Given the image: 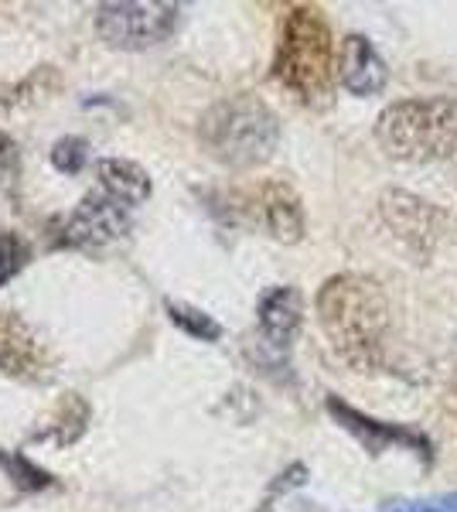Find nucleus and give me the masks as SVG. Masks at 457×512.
<instances>
[{
    "instance_id": "nucleus-2",
    "label": "nucleus",
    "mask_w": 457,
    "mask_h": 512,
    "mask_svg": "<svg viewBox=\"0 0 457 512\" xmlns=\"http://www.w3.org/2000/svg\"><path fill=\"white\" fill-rule=\"evenodd\" d=\"M273 79L304 106H328L335 89V41L321 7L294 4L280 21Z\"/></svg>"
},
{
    "instance_id": "nucleus-6",
    "label": "nucleus",
    "mask_w": 457,
    "mask_h": 512,
    "mask_svg": "<svg viewBox=\"0 0 457 512\" xmlns=\"http://www.w3.org/2000/svg\"><path fill=\"white\" fill-rule=\"evenodd\" d=\"M232 209L243 216L249 226L263 229L277 243H301L307 219L301 195L287 181H260L253 188L232 195Z\"/></svg>"
},
{
    "instance_id": "nucleus-16",
    "label": "nucleus",
    "mask_w": 457,
    "mask_h": 512,
    "mask_svg": "<svg viewBox=\"0 0 457 512\" xmlns=\"http://www.w3.org/2000/svg\"><path fill=\"white\" fill-rule=\"evenodd\" d=\"M164 311H168V318L181 328V332L198 338V342H219L222 338L219 321H215L212 315H205L202 308H195V304H185V301H174V297H168V301H164Z\"/></svg>"
},
{
    "instance_id": "nucleus-3",
    "label": "nucleus",
    "mask_w": 457,
    "mask_h": 512,
    "mask_svg": "<svg viewBox=\"0 0 457 512\" xmlns=\"http://www.w3.org/2000/svg\"><path fill=\"white\" fill-rule=\"evenodd\" d=\"M198 140L212 161L232 171H249L273 158L280 144V120L260 96L239 93L205 113L198 123Z\"/></svg>"
},
{
    "instance_id": "nucleus-4",
    "label": "nucleus",
    "mask_w": 457,
    "mask_h": 512,
    "mask_svg": "<svg viewBox=\"0 0 457 512\" xmlns=\"http://www.w3.org/2000/svg\"><path fill=\"white\" fill-rule=\"evenodd\" d=\"M376 140L396 161H444L457 151V106L444 96L389 103L376 120Z\"/></svg>"
},
{
    "instance_id": "nucleus-21",
    "label": "nucleus",
    "mask_w": 457,
    "mask_h": 512,
    "mask_svg": "<svg viewBox=\"0 0 457 512\" xmlns=\"http://www.w3.org/2000/svg\"><path fill=\"white\" fill-rule=\"evenodd\" d=\"M304 482H307V468L301 465V461H294V465L284 468V472L277 475V482H273L270 489H267V499L260 502V509H256V512H270V506L280 499V495L290 492V489H297V485H304Z\"/></svg>"
},
{
    "instance_id": "nucleus-5",
    "label": "nucleus",
    "mask_w": 457,
    "mask_h": 512,
    "mask_svg": "<svg viewBox=\"0 0 457 512\" xmlns=\"http://www.w3.org/2000/svg\"><path fill=\"white\" fill-rule=\"evenodd\" d=\"M181 21L178 4H144V0H123V4L96 7V31L110 48L123 52H144L174 35Z\"/></svg>"
},
{
    "instance_id": "nucleus-13",
    "label": "nucleus",
    "mask_w": 457,
    "mask_h": 512,
    "mask_svg": "<svg viewBox=\"0 0 457 512\" xmlns=\"http://www.w3.org/2000/svg\"><path fill=\"white\" fill-rule=\"evenodd\" d=\"M89 420H93V407L79 393H65L52 407V414L45 417V424L31 434V441H52L69 448V444H76L89 431Z\"/></svg>"
},
{
    "instance_id": "nucleus-14",
    "label": "nucleus",
    "mask_w": 457,
    "mask_h": 512,
    "mask_svg": "<svg viewBox=\"0 0 457 512\" xmlns=\"http://www.w3.org/2000/svg\"><path fill=\"white\" fill-rule=\"evenodd\" d=\"M96 178H99V185H103V192L113 195L116 202H123V205H140L154 192L151 175H147L137 161H127V158L96 161Z\"/></svg>"
},
{
    "instance_id": "nucleus-11",
    "label": "nucleus",
    "mask_w": 457,
    "mask_h": 512,
    "mask_svg": "<svg viewBox=\"0 0 457 512\" xmlns=\"http://www.w3.org/2000/svg\"><path fill=\"white\" fill-rule=\"evenodd\" d=\"M45 366L48 359L38 335L18 315L0 311V373L14 379H45Z\"/></svg>"
},
{
    "instance_id": "nucleus-15",
    "label": "nucleus",
    "mask_w": 457,
    "mask_h": 512,
    "mask_svg": "<svg viewBox=\"0 0 457 512\" xmlns=\"http://www.w3.org/2000/svg\"><path fill=\"white\" fill-rule=\"evenodd\" d=\"M58 86H62V76H58L55 65H41V69L28 72V76L11 82V86L0 93V110H7V106H31V103H38V99H48Z\"/></svg>"
},
{
    "instance_id": "nucleus-1",
    "label": "nucleus",
    "mask_w": 457,
    "mask_h": 512,
    "mask_svg": "<svg viewBox=\"0 0 457 512\" xmlns=\"http://www.w3.org/2000/svg\"><path fill=\"white\" fill-rule=\"evenodd\" d=\"M318 321L348 366L379 369L389 335V301L379 280L365 274H335L318 291Z\"/></svg>"
},
{
    "instance_id": "nucleus-18",
    "label": "nucleus",
    "mask_w": 457,
    "mask_h": 512,
    "mask_svg": "<svg viewBox=\"0 0 457 512\" xmlns=\"http://www.w3.org/2000/svg\"><path fill=\"white\" fill-rule=\"evenodd\" d=\"M28 260H31L28 243H24L18 233L0 229V287H4L11 277H18Z\"/></svg>"
},
{
    "instance_id": "nucleus-8",
    "label": "nucleus",
    "mask_w": 457,
    "mask_h": 512,
    "mask_svg": "<svg viewBox=\"0 0 457 512\" xmlns=\"http://www.w3.org/2000/svg\"><path fill=\"white\" fill-rule=\"evenodd\" d=\"M328 414L338 420V427L348 431L355 441L362 444L372 458H379L382 451L389 448H406L413 451L420 461H430V437L417 431V427H406V424H389V420H376L362 410H355L352 403H345L342 396H328Z\"/></svg>"
},
{
    "instance_id": "nucleus-7",
    "label": "nucleus",
    "mask_w": 457,
    "mask_h": 512,
    "mask_svg": "<svg viewBox=\"0 0 457 512\" xmlns=\"http://www.w3.org/2000/svg\"><path fill=\"white\" fill-rule=\"evenodd\" d=\"M379 216L406 250H413L417 256L434 253L437 239L447 233V212H440L437 205L423 202L410 192H400V188H389L379 198Z\"/></svg>"
},
{
    "instance_id": "nucleus-12",
    "label": "nucleus",
    "mask_w": 457,
    "mask_h": 512,
    "mask_svg": "<svg viewBox=\"0 0 457 512\" xmlns=\"http://www.w3.org/2000/svg\"><path fill=\"white\" fill-rule=\"evenodd\" d=\"M338 82L352 96H379L389 82V65L365 35H348L338 59Z\"/></svg>"
},
{
    "instance_id": "nucleus-17",
    "label": "nucleus",
    "mask_w": 457,
    "mask_h": 512,
    "mask_svg": "<svg viewBox=\"0 0 457 512\" xmlns=\"http://www.w3.org/2000/svg\"><path fill=\"white\" fill-rule=\"evenodd\" d=\"M0 468H4L7 475H11V482L18 485V489L24 492H38V489H48V485L55 482L52 475L45 472V468H38L35 461H28L21 451H14V454H7V451H0Z\"/></svg>"
},
{
    "instance_id": "nucleus-9",
    "label": "nucleus",
    "mask_w": 457,
    "mask_h": 512,
    "mask_svg": "<svg viewBox=\"0 0 457 512\" xmlns=\"http://www.w3.org/2000/svg\"><path fill=\"white\" fill-rule=\"evenodd\" d=\"M65 243L93 250V246H110L130 233V212L123 202H116L106 192H89L65 219Z\"/></svg>"
},
{
    "instance_id": "nucleus-20",
    "label": "nucleus",
    "mask_w": 457,
    "mask_h": 512,
    "mask_svg": "<svg viewBox=\"0 0 457 512\" xmlns=\"http://www.w3.org/2000/svg\"><path fill=\"white\" fill-rule=\"evenodd\" d=\"M379 512H457V492L430 495V499H382Z\"/></svg>"
},
{
    "instance_id": "nucleus-22",
    "label": "nucleus",
    "mask_w": 457,
    "mask_h": 512,
    "mask_svg": "<svg viewBox=\"0 0 457 512\" xmlns=\"http://www.w3.org/2000/svg\"><path fill=\"white\" fill-rule=\"evenodd\" d=\"M21 175V164H18V144L0 130V185L11 188L14 181Z\"/></svg>"
},
{
    "instance_id": "nucleus-19",
    "label": "nucleus",
    "mask_w": 457,
    "mask_h": 512,
    "mask_svg": "<svg viewBox=\"0 0 457 512\" xmlns=\"http://www.w3.org/2000/svg\"><path fill=\"white\" fill-rule=\"evenodd\" d=\"M89 161V144L82 137H58L52 144V164L62 175H79Z\"/></svg>"
},
{
    "instance_id": "nucleus-10",
    "label": "nucleus",
    "mask_w": 457,
    "mask_h": 512,
    "mask_svg": "<svg viewBox=\"0 0 457 512\" xmlns=\"http://www.w3.org/2000/svg\"><path fill=\"white\" fill-rule=\"evenodd\" d=\"M256 318H260V335L273 352H287L297 342L304 325V297L297 287L277 284L256 304Z\"/></svg>"
}]
</instances>
